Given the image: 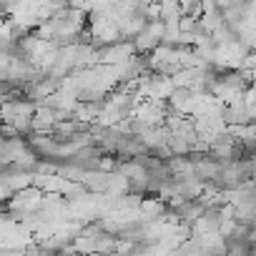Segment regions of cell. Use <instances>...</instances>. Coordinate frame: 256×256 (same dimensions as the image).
Segmentation results:
<instances>
[]
</instances>
